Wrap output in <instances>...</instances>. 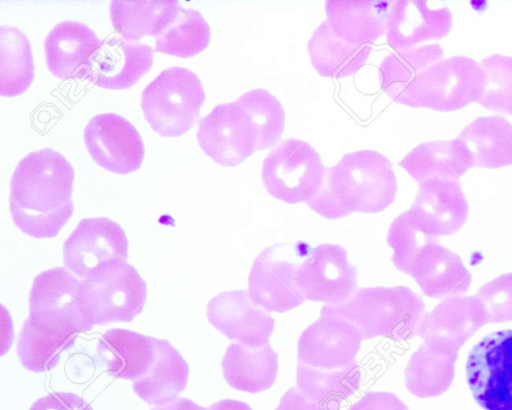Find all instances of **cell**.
Masks as SVG:
<instances>
[{
    "label": "cell",
    "mask_w": 512,
    "mask_h": 410,
    "mask_svg": "<svg viewBox=\"0 0 512 410\" xmlns=\"http://www.w3.org/2000/svg\"><path fill=\"white\" fill-rule=\"evenodd\" d=\"M75 172L58 151L30 152L10 180L9 210L15 226L36 239L56 237L72 217Z\"/></svg>",
    "instance_id": "obj_1"
},
{
    "label": "cell",
    "mask_w": 512,
    "mask_h": 410,
    "mask_svg": "<svg viewBox=\"0 0 512 410\" xmlns=\"http://www.w3.org/2000/svg\"><path fill=\"white\" fill-rule=\"evenodd\" d=\"M397 190L388 158L376 150H358L345 154L327 171L323 186L307 204L327 219L374 214L394 202Z\"/></svg>",
    "instance_id": "obj_2"
},
{
    "label": "cell",
    "mask_w": 512,
    "mask_h": 410,
    "mask_svg": "<svg viewBox=\"0 0 512 410\" xmlns=\"http://www.w3.org/2000/svg\"><path fill=\"white\" fill-rule=\"evenodd\" d=\"M425 314L422 298L406 286L362 288L345 301L321 309V315H336L352 322L364 338L396 341L418 335Z\"/></svg>",
    "instance_id": "obj_3"
},
{
    "label": "cell",
    "mask_w": 512,
    "mask_h": 410,
    "mask_svg": "<svg viewBox=\"0 0 512 410\" xmlns=\"http://www.w3.org/2000/svg\"><path fill=\"white\" fill-rule=\"evenodd\" d=\"M205 97L197 74L174 66L163 70L145 87L141 109L155 133L162 137H180L196 123Z\"/></svg>",
    "instance_id": "obj_4"
},
{
    "label": "cell",
    "mask_w": 512,
    "mask_h": 410,
    "mask_svg": "<svg viewBox=\"0 0 512 410\" xmlns=\"http://www.w3.org/2000/svg\"><path fill=\"white\" fill-rule=\"evenodd\" d=\"M484 86L481 65L470 57L456 55L424 70L398 103L441 112L456 111L477 102Z\"/></svg>",
    "instance_id": "obj_5"
},
{
    "label": "cell",
    "mask_w": 512,
    "mask_h": 410,
    "mask_svg": "<svg viewBox=\"0 0 512 410\" xmlns=\"http://www.w3.org/2000/svg\"><path fill=\"white\" fill-rule=\"evenodd\" d=\"M326 169L307 142L288 139L264 159L261 178L266 191L288 204L308 203L323 186Z\"/></svg>",
    "instance_id": "obj_6"
},
{
    "label": "cell",
    "mask_w": 512,
    "mask_h": 410,
    "mask_svg": "<svg viewBox=\"0 0 512 410\" xmlns=\"http://www.w3.org/2000/svg\"><path fill=\"white\" fill-rule=\"evenodd\" d=\"M81 283L84 308L94 326L131 322L144 309L146 282L127 262L111 266Z\"/></svg>",
    "instance_id": "obj_7"
},
{
    "label": "cell",
    "mask_w": 512,
    "mask_h": 410,
    "mask_svg": "<svg viewBox=\"0 0 512 410\" xmlns=\"http://www.w3.org/2000/svg\"><path fill=\"white\" fill-rule=\"evenodd\" d=\"M466 378L484 410H512V329L491 332L470 350Z\"/></svg>",
    "instance_id": "obj_8"
},
{
    "label": "cell",
    "mask_w": 512,
    "mask_h": 410,
    "mask_svg": "<svg viewBox=\"0 0 512 410\" xmlns=\"http://www.w3.org/2000/svg\"><path fill=\"white\" fill-rule=\"evenodd\" d=\"M129 241L124 229L108 217L80 220L63 244L66 269L83 279L127 262Z\"/></svg>",
    "instance_id": "obj_9"
},
{
    "label": "cell",
    "mask_w": 512,
    "mask_h": 410,
    "mask_svg": "<svg viewBox=\"0 0 512 410\" xmlns=\"http://www.w3.org/2000/svg\"><path fill=\"white\" fill-rule=\"evenodd\" d=\"M296 282L305 300L336 305L356 291L358 275L344 247L323 243L298 264Z\"/></svg>",
    "instance_id": "obj_10"
},
{
    "label": "cell",
    "mask_w": 512,
    "mask_h": 410,
    "mask_svg": "<svg viewBox=\"0 0 512 410\" xmlns=\"http://www.w3.org/2000/svg\"><path fill=\"white\" fill-rule=\"evenodd\" d=\"M85 146L93 161L115 174H130L140 169L145 147L135 126L116 113L93 116L83 131Z\"/></svg>",
    "instance_id": "obj_11"
},
{
    "label": "cell",
    "mask_w": 512,
    "mask_h": 410,
    "mask_svg": "<svg viewBox=\"0 0 512 410\" xmlns=\"http://www.w3.org/2000/svg\"><path fill=\"white\" fill-rule=\"evenodd\" d=\"M29 316L60 324L77 334L94 327L84 308L81 281L63 267L45 270L34 278Z\"/></svg>",
    "instance_id": "obj_12"
},
{
    "label": "cell",
    "mask_w": 512,
    "mask_h": 410,
    "mask_svg": "<svg viewBox=\"0 0 512 410\" xmlns=\"http://www.w3.org/2000/svg\"><path fill=\"white\" fill-rule=\"evenodd\" d=\"M197 141L215 163L235 167L257 151L250 120L236 101L215 106L198 125Z\"/></svg>",
    "instance_id": "obj_13"
},
{
    "label": "cell",
    "mask_w": 512,
    "mask_h": 410,
    "mask_svg": "<svg viewBox=\"0 0 512 410\" xmlns=\"http://www.w3.org/2000/svg\"><path fill=\"white\" fill-rule=\"evenodd\" d=\"M285 244L265 247L255 258L248 277L251 299L267 312L284 313L305 298L296 282L297 263Z\"/></svg>",
    "instance_id": "obj_14"
},
{
    "label": "cell",
    "mask_w": 512,
    "mask_h": 410,
    "mask_svg": "<svg viewBox=\"0 0 512 410\" xmlns=\"http://www.w3.org/2000/svg\"><path fill=\"white\" fill-rule=\"evenodd\" d=\"M364 337L349 320L321 315L298 339L299 362L320 369L343 368L355 363Z\"/></svg>",
    "instance_id": "obj_15"
},
{
    "label": "cell",
    "mask_w": 512,
    "mask_h": 410,
    "mask_svg": "<svg viewBox=\"0 0 512 410\" xmlns=\"http://www.w3.org/2000/svg\"><path fill=\"white\" fill-rule=\"evenodd\" d=\"M488 323L485 309L476 296H452L426 313L418 335L428 347L458 354L466 341Z\"/></svg>",
    "instance_id": "obj_16"
},
{
    "label": "cell",
    "mask_w": 512,
    "mask_h": 410,
    "mask_svg": "<svg viewBox=\"0 0 512 410\" xmlns=\"http://www.w3.org/2000/svg\"><path fill=\"white\" fill-rule=\"evenodd\" d=\"M209 323L230 340L249 346L268 345L275 320L247 290L224 291L207 304Z\"/></svg>",
    "instance_id": "obj_17"
},
{
    "label": "cell",
    "mask_w": 512,
    "mask_h": 410,
    "mask_svg": "<svg viewBox=\"0 0 512 410\" xmlns=\"http://www.w3.org/2000/svg\"><path fill=\"white\" fill-rule=\"evenodd\" d=\"M152 65L150 46L110 38L102 41L79 78L106 90H124L135 85Z\"/></svg>",
    "instance_id": "obj_18"
},
{
    "label": "cell",
    "mask_w": 512,
    "mask_h": 410,
    "mask_svg": "<svg viewBox=\"0 0 512 410\" xmlns=\"http://www.w3.org/2000/svg\"><path fill=\"white\" fill-rule=\"evenodd\" d=\"M409 210L424 230L437 238L458 232L469 214L468 202L459 181L450 180L420 184Z\"/></svg>",
    "instance_id": "obj_19"
},
{
    "label": "cell",
    "mask_w": 512,
    "mask_h": 410,
    "mask_svg": "<svg viewBox=\"0 0 512 410\" xmlns=\"http://www.w3.org/2000/svg\"><path fill=\"white\" fill-rule=\"evenodd\" d=\"M424 0L394 1L389 15L386 39L395 50L417 47L418 44L446 37L453 24L447 7L430 8Z\"/></svg>",
    "instance_id": "obj_20"
},
{
    "label": "cell",
    "mask_w": 512,
    "mask_h": 410,
    "mask_svg": "<svg viewBox=\"0 0 512 410\" xmlns=\"http://www.w3.org/2000/svg\"><path fill=\"white\" fill-rule=\"evenodd\" d=\"M407 274L423 294L432 298L452 297L468 291L472 275L462 259L437 241L423 246L412 259Z\"/></svg>",
    "instance_id": "obj_21"
},
{
    "label": "cell",
    "mask_w": 512,
    "mask_h": 410,
    "mask_svg": "<svg viewBox=\"0 0 512 410\" xmlns=\"http://www.w3.org/2000/svg\"><path fill=\"white\" fill-rule=\"evenodd\" d=\"M102 41L88 26L65 20L56 24L44 41L48 70L58 79L79 78Z\"/></svg>",
    "instance_id": "obj_22"
},
{
    "label": "cell",
    "mask_w": 512,
    "mask_h": 410,
    "mask_svg": "<svg viewBox=\"0 0 512 410\" xmlns=\"http://www.w3.org/2000/svg\"><path fill=\"white\" fill-rule=\"evenodd\" d=\"M154 358L149 369L133 380L135 394L150 406H159L185 390L189 365L181 353L166 339L153 338Z\"/></svg>",
    "instance_id": "obj_23"
},
{
    "label": "cell",
    "mask_w": 512,
    "mask_h": 410,
    "mask_svg": "<svg viewBox=\"0 0 512 410\" xmlns=\"http://www.w3.org/2000/svg\"><path fill=\"white\" fill-rule=\"evenodd\" d=\"M399 165L420 184L432 180L458 181L474 161L458 138L424 142L413 148Z\"/></svg>",
    "instance_id": "obj_24"
},
{
    "label": "cell",
    "mask_w": 512,
    "mask_h": 410,
    "mask_svg": "<svg viewBox=\"0 0 512 410\" xmlns=\"http://www.w3.org/2000/svg\"><path fill=\"white\" fill-rule=\"evenodd\" d=\"M394 1L329 0L325 3L327 21L341 38L354 44L369 45L382 36Z\"/></svg>",
    "instance_id": "obj_25"
},
{
    "label": "cell",
    "mask_w": 512,
    "mask_h": 410,
    "mask_svg": "<svg viewBox=\"0 0 512 410\" xmlns=\"http://www.w3.org/2000/svg\"><path fill=\"white\" fill-rule=\"evenodd\" d=\"M225 381L234 389L260 393L276 382L279 370L278 355L269 345L249 346L231 343L221 361Z\"/></svg>",
    "instance_id": "obj_26"
},
{
    "label": "cell",
    "mask_w": 512,
    "mask_h": 410,
    "mask_svg": "<svg viewBox=\"0 0 512 410\" xmlns=\"http://www.w3.org/2000/svg\"><path fill=\"white\" fill-rule=\"evenodd\" d=\"M77 333L60 324L29 316L23 323L17 354L29 371L42 373L55 368L64 351L71 348Z\"/></svg>",
    "instance_id": "obj_27"
},
{
    "label": "cell",
    "mask_w": 512,
    "mask_h": 410,
    "mask_svg": "<svg viewBox=\"0 0 512 410\" xmlns=\"http://www.w3.org/2000/svg\"><path fill=\"white\" fill-rule=\"evenodd\" d=\"M154 337L113 328L105 331L97 344V351L109 376L135 380L150 367L154 358Z\"/></svg>",
    "instance_id": "obj_28"
},
{
    "label": "cell",
    "mask_w": 512,
    "mask_h": 410,
    "mask_svg": "<svg viewBox=\"0 0 512 410\" xmlns=\"http://www.w3.org/2000/svg\"><path fill=\"white\" fill-rule=\"evenodd\" d=\"M179 8L176 0H113L110 18L121 39L138 41L162 34L175 20Z\"/></svg>",
    "instance_id": "obj_29"
},
{
    "label": "cell",
    "mask_w": 512,
    "mask_h": 410,
    "mask_svg": "<svg viewBox=\"0 0 512 410\" xmlns=\"http://www.w3.org/2000/svg\"><path fill=\"white\" fill-rule=\"evenodd\" d=\"M308 54L315 70L323 77L343 78L353 75L368 60L370 45L354 44L338 36L327 20L312 33Z\"/></svg>",
    "instance_id": "obj_30"
},
{
    "label": "cell",
    "mask_w": 512,
    "mask_h": 410,
    "mask_svg": "<svg viewBox=\"0 0 512 410\" xmlns=\"http://www.w3.org/2000/svg\"><path fill=\"white\" fill-rule=\"evenodd\" d=\"M470 150L474 166L486 169L512 165V124L501 116H483L457 137Z\"/></svg>",
    "instance_id": "obj_31"
},
{
    "label": "cell",
    "mask_w": 512,
    "mask_h": 410,
    "mask_svg": "<svg viewBox=\"0 0 512 410\" xmlns=\"http://www.w3.org/2000/svg\"><path fill=\"white\" fill-rule=\"evenodd\" d=\"M457 358L458 354L439 352L421 345L409 358L404 371L407 390L418 398L443 394L453 382Z\"/></svg>",
    "instance_id": "obj_32"
},
{
    "label": "cell",
    "mask_w": 512,
    "mask_h": 410,
    "mask_svg": "<svg viewBox=\"0 0 512 410\" xmlns=\"http://www.w3.org/2000/svg\"><path fill=\"white\" fill-rule=\"evenodd\" d=\"M35 68L32 48L25 33L13 25L0 27V95L13 98L32 85Z\"/></svg>",
    "instance_id": "obj_33"
},
{
    "label": "cell",
    "mask_w": 512,
    "mask_h": 410,
    "mask_svg": "<svg viewBox=\"0 0 512 410\" xmlns=\"http://www.w3.org/2000/svg\"><path fill=\"white\" fill-rule=\"evenodd\" d=\"M443 56V49L437 43L387 55L379 67L382 89L398 103L415 79L428 67L441 61Z\"/></svg>",
    "instance_id": "obj_34"
},
{
    "label": "cell",
    "mask_w": 512,
    "mask_h": 410,
    "mask_svg": "<svg viewBox=\"0 0 512 410\" xmlns=\"http://www.w3.org/2000/svg\"><path fill=\"white\" fill-rule=\"evenodd\" d=\"M361 370L356 363L337 369H320L298 362L296 386L309 397L343 404L360 387Z\"/></svg>",
    "instance_id": "obj_35"
},
{
    "label": "cell",
    "mask_w": 512,
    "mask_h": 410,
    "mask_svg": "<svg viewBox=\"0 0 512 410\" xmlns=\"http://www.w3.org/2000/svg\"><path fill=\"white\" fill-rule=\"evenodd\" d=\"M210 40V26L203 15L180 6L173 23L156 37L155 51L187 59L203 52Z\"/></svg>",
    "instance_id": "obj_36"
},
{
    "label": "cell",
    "mask_w": 512,
    "mask_h": 410,
    "mask_svg": "<svg viewBox=\"0 0 512 410\" xmlns=\"http://www.w3.org/2000/svg\"><path fill=\"white\" fill-rule=\"evenodd\" d=\"M236 102L247 114L257 139V151L274 146L285 129V110L265 89H252Z\"/></svg>",
    "instance_id": "obj_37"
},
{
    "label": "cell",
    "mask_w": 512,
    "mask_h": 410,
    "mask_svg": "<svg viewBox=\"0 0 512 410\" xmlns=\"http://www.w3.org/2000/svg\"><path fill=\"white\" fill-rule=\"evenodd\" d=\"M483 93L476 102L485 109L512 115V57L492 54L481 60Z\"/></svg>",
    "instance_id": "obj_38"
},
{
    "label": "cell",
    "mask_w": 512,
    "mask_h": 410,
    "mask_svg": "<svg viewBox=\"0 0 512 410\" xmlns=\"http://www.w3.org/2000/svg\"><path fill=\"white\" fill-rule=\"evenodd\" d=\"M437 239L424 230L410 210L401 213L393 220L387 234V243L392 249V263L399 271L407 274L417 252Z\"/></svg>",
    "instance_id": "obj_39"
},
{
    "label": "cell",
    "mask_w": 512,
    "mask_h": 410,
    "mask_svg": "<svg viewBox=\"0 0 512 410\" xmlns=\"http://www.w3.org/2000/svg\"><path fill=\"white\" fill-rule=\"evenodd\" d=\"M488 323L512 321V272L501 274L483 284L476 293Z\"/></svg>",
    "instance_id": "obj_40"
},
{
    "label": "cell",
    "mask_w": 512,
    "mask_h": 410,
    "mask_svg": "<svg viewBox=\"0 0 512 410\" xmlns=\"http://www.w3.org/2000/svg\"><path fill=\"white\" fill-rule=\"evenodd\" d=\"M341 406V403L313 399L294 386L282 395L275 410H340Z\"/></svg>",
    "instance_id": "obj_41"
},
{
    "label": "cell",
    "mask_w": 512,
    "mask_h": 410,
    "mask_svg": "<svg viewBox=\"0 0 512 410\" xmlns=\"http://www.w3.org/2000/svg\"><path fill=\"white\" fill-rule=\"evenodd\" d=\"M29 410H93V408L75 393L58 391L37 399Z\"/></svg>",
    "instance_id": "obj_42"
},
{
    "label": "cell",
    "mask_w": 512,
    "mask_h": 410,
    "mask_svg": "<svg viewBox=\"0 0 512 410\" xmlns=\"http://www.w3.org/2000/svg\"><path fill=\"white\" fill-rule=\"evenodd\" d=\"M348 410H409L407 405L395 394L387 391L365 393Z\"/></svg>",
    "instance_id": "obj_43"
},
{
    "label": "cell",
    "mask_w": 512,
    "mask_h": 410,
    "mask_svg": "<svg viewBox=\"0 0 512 410\" xmlns=\"http://www.w3.org/2000/svg\"><path fill=\"white\" fill-rule=\"evenodd\" d=\"M151 410H209L188 398H176Z\"/></svg>",
    "instance_id": "obj_44"
},
{
    "label": "cell",
    "mask_w": 512,
    "mask_h": 410,
    "mask_svg": "<svg viewBox=\"0 0 512 410\" xmlns=\"http://www.w3.org/2000/svg\"><path fill=\"white\" fill-rule=\"evenodd\" d=\"M209 410H253L249 404L234 400V399H223L213 403Z\"/></svg>",
    "instance_id": "obj_45"
}]
</instances>
